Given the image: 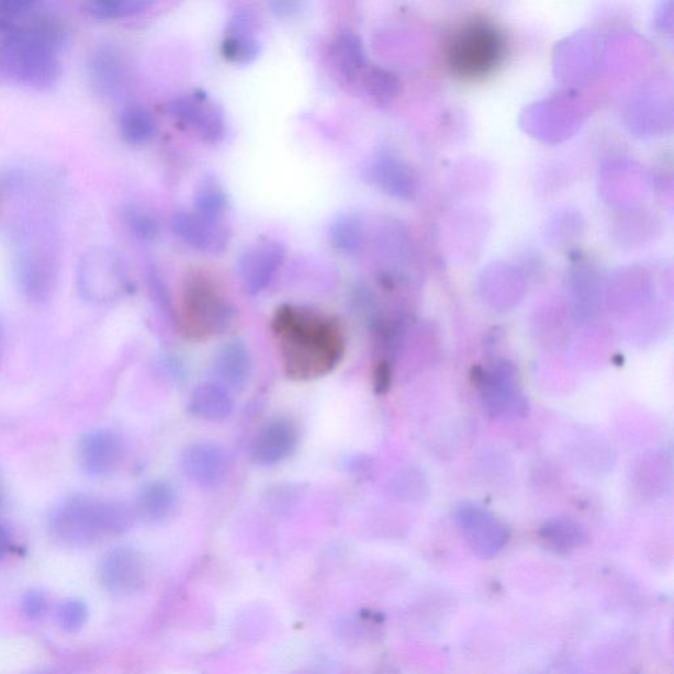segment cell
<instances>
[{"mask_svg": "<svg viewBox=\"0 0 674 674\" xmlns=\"http://www.w3.org/2000/svg\"><path fill=\"white\" fill-rule=\"evenodd\" d=\"M37 5L35 0H0V15L15 22V19L32 15L37 11Z\"/></svg>", "mask_w": 674, "mask_h": 674, "instance_id": "83f0119b", "label": "cell"}, {"mask_svg": "<svg viewBox=\"0 0 674 674\" xmlns=\"http://www.w3.org/2000/svg\"><path fill=\"white\" fill-rule=\"evenodd\" d=\"M366 86L370 94L375 97H386L392 88V81L381 71L370 70L366 78Z\"/></svg>", "mask_w": 674, "mask_h": 674, "instance_id": "f1b7e54d", "label": "cell"}, {"mask_svg": "<svg viewBox=\"0 0 674 674\" xmlns=\"http://www.w3.org/2000/svg\"><path fill=\"white\" fill-rule=\"evenodd\" d=\"M390 368L386 362H381L375 370V389L377 392L383 393L386 392L390 385Z\"/></svg>", "mask_w": 674, "mask_h": 674, "instance_id": "4dcf8cb0", "label": "cell"}, {"mask_svg": "<svg viewBox=\"0 0 674 674\" xmlns=\"http://www.w3.org/2000/svg\"><path fill=\"white\" fill-rule=\"evenodd\" d=\"M88 75L98 96L117 98L127 88V63L114 46H102L92 53L88 63Z\"/></svg>", "mask_w": 674, "mask_h": 674, "instance_id": "5bb4252c", "label": "cell"}, {"mask_svg": "<svg viewBox=\"0 0 674 674\" xmlns=\"http://www.w3.org/2000/svg\"><path fill=\"white\" fill-rule=\"evenodd\" d=\"M144 565L141 554L132 548H117L104 558L101 580L112 593H128L136 589L143 580Z\"/></svg>", "mask_w": 674, "mask_h": 674, "instance_id": "e0dca14e", "label": "cell"}, {"mask_svg": "<svg viewBox=\"0 0 674 674\" xmlns=\"http://www.w3.org/2000/svg\"><path fill=\"white\" fill-rule=\"evenodd\" d=\"M10 547V537L9 531L5 530V527L0 524V559L4 558L7 551H9Z\"/></svg>", "mask_w": 674, "mask_h": 674, "instance_id": "836d02e7", "label": "cell"}, {"mask_svg": "<svg viewBox=\"0 0 674 674\" xmlns=\"http://www.w3.org/2000/svg\"><path fill=\"white\" fill-rule=\"evenodd\" d=\"M171 228L178 239L198 252L220 255L229 246L227 224L207 220L195 211H178L171 217Z\"/></svg>", "mask_w": 674, "mask_h": 674, "instance_id": "30bf717a", "label": "cell"}, {"mask_svg": "<svg viewBox=\"0 0 674 674\" xmlns=\"http://www.w3.org/2000/svg\"><path fill=\"white\" fill-rule=\"evenodd\" d=\"M233 303L210 277L194 273L184 281L180 329L190 341H207L226 333L234 321Z\"/></svg>", "mask_w": 674, "mask_h": 674, "instance_id": "3957f363", "label": "cell"}, {"mask_svg": "<svg viewBox=\"0 0 674 674\" xmlns=\"http://www.w3.org/2000/svg\"><path fill=\"white\" fill-rule=\"evenodd\" d=\"M188 409L195 418L222 422L233 415L235 400L231 390L220 382L201 383L191 392Z\"/></svg>", "mask_w": 674, "mask_h": 674, "instance_id": "d6986e66", "label": "cell"}, {"mask_svg": "<svg viewBox=\"0 0 674 674\" xmlns=\"http://www.w3.org/2000/svg\"><path fill=\"white\" fill-rule=\"evenodd\" d=\"M329 57L334 68L346 81H353L366 65V52L359 36L353 32L342 31L337 35L329 48Z\"/></svg>", "mask_w": 674, "mask_h": 674, "instance_id": "44dd1931", "label": "cell"}, {"mask_svg": "<svg viewBox=\"0 0 674 674\" xmlns=\"http://www.w3.org/2000/svg\"><path fill=\"white\" fill-rule=\"evenodd\" d=\"M86 606L79 600H68L59 607L58 620L66 631H77L86 622Z\"/></svg>", "mask_w": 674, "mask_h": 674, "instance_id": "4316f807", "label": "cell"}, {"mask_svg": "<svg viewBox=\"0 0 674 674\" xmlns=\"http://www.w3.org/2000/svg\"><path fill=\"white\" fill-rule=\"evenodd\" d=\"M58 50L18 29L0 42V75L12 82L44 90L61 77Z\"/></svg>", "mask_w": 674, "mask_h": 674, "instance_id": "277c9868", "label": "cell"}, {"mask_svg": "<svg viewBox=\"0 0 674 674\" xmlns=\"http://www.w3.org/2000/svg\"><path fill=\"white\" fill-rule=\"evenodd\" d=\"M3 501H4V491H3L2 482H0V506H2Z\"/></svg>", "mask_w": 674, "mask_h": 674, "instance_id": "e575fe53", "label": "cell"}, {"mask_svg": "<svg viewBox=\"0 0 674 674\" xmlns=\"http://www.w3.org/2000/svg\"><path fill=\"white\" fill-rule=\"evenodd\" d=\"M151 3L148 0H94L85 5V12L97 20H115L136 15Z\"/></svg>", "mask_w": 674, "mask_h": 674, "instance_id": "d4e9b609", "label": "cell"}, {"mask_svg": "<svg viewBox=\"0 0 674 674\" xmlns=\"http://www.w3.org/2000/svg\"><path fill=\"white\" fill-rule=\"evenodd\" d=\"M177 504V491L167 480H154L137 493L135 514L145 521H160L168 518Z\"/></svg>", "mask_w": 674, "mask_h": 674, "instance_id": "ffe728a7", "label": "cell"}, {"mask_svg": "<svg viewBox=\"0 0 674 674\" xmlns=\"http://www.w3.org/2000/svg\"><path fill=\"white\" fill-rule=\"evenodd\" d=\"M506 56V38L488 22L467 23L453 33L448 44L447 63L462 79L484 78L498 68Z\"/></svg>", "mask_w": 674, "mask_h": 674, "instance_id": "5b68a950", "label": "cell"}, {"mask_svg": "<svg viewBox=\"0 0 674 674\" xmlns=\"http://www.w3.org/2000/svg\"><path fill=\"white\" fill-rule=\"evenodd\" d=\"M46 610V603L42 594L37 592L30 593L24 598V611L31 618L42 617Z\"/></svg>", "mask_w": 674, "mask_h": 674, "instance_id": "f546056e", "label": "cell"}, {"mask_svg": "<svg viewBox=\"0 0 674 674\" xmlns=\"http://www.w3.org/2000/svg\"><path fill=\"white\" fill-rule=\"evenodd\" d=\"M18 29L19 24L16 22H13V20L0 15V33H2L4 37L12 35V33H15Z\"/></svg>", "mask_w": 674, "mask_h": 674, "instance_id": "d6a6232c", "label": "cell"}, {"mask_svg": "<svg viewBox=\"0 0 674 674\" xmlns=\"http://www.w3.org/2000/svg\"><path fill=\"white\" fill-rule=\"evenodd\" d=\"M135 512L122 502L98 499L90 495H72L53 510L49 530L53 538L71 547H86L128 531Z\"/></svg>", "mask_w": 674, "mask_h": 674, "instance_id": "7a4b0ae2", "label": "cell"}, {"mask_svg": "<svg viewBox=\"0 0 674 674\" xmlns=\"http://www.w3.org/2000/svg\"><path fill=\"white\" fill-rule=\"evenodd\" d=\"M123 282L122 261L114 250L92 248L79 260L77 288L85 301L91 303L109 301L121 290Z\"/></svg>", "mask_w": 674, "mask_h": 674, "instance_id": "52a82bcc", "label": "cell"}, {"mask_svg": "<svg viewBox=\"0 0 674 674\" xmlns=\"http://www.w3.org/2000/svg\"><path fill=\"white\" fill-rule=\"evenodd\" d=\"M285 248L274 240H263L249 246L237 261L244 287L249 294H260L272 283L285 261Z\"/></svg>", "mask_w": 674, "mask_h": 674, "instance_id": "8fae6325", "label": "cell"}, {"mask_svg": "<svg viewBox=\"0 0 674 674\" xmlns=\"http://www.w3.org/2000/svg\"><path fill=\"white\" fill-rule=\"evenodd\" d=\"M481 380L484 402L493 414H526L527 403L518 392L510 363H501L492 373H482Z\"/></svg>", "mask_w": 674, "mask_h": 674, "instance_id": "2e32d148", "label": "cell"}, {"mask_svg": "<svg viewBox=\"0 0 674 674\" xmlns=\"http://www.w3.org/2000/svg\"><path fill=\"white\" fill-rule=\"evenodd\" d=\"M15 272L20 289L33 302L50 299L57 277V257L50 231L24 227L16 241Z\"/></svg>", "mask_w": 674, "mask_h": 674, "instance_id": "8992f818", "label": "cell"}, {"mask_svg": "<svg viewBox=\"0 0 674 674\" xmlns=\"http://www.w3.org/2000/svg\"><path fill=\"white\" fill-rule=\"evenodd\" d=\"M228 206V200L226 191L222 188V184L215 180V178H204V180L198 184L194 194V210L196 214H200L207 220L223 222L224 214H226Z\"/></svg>", "mask_w": 674, "mask_h": 674, "instance_id": "cb8c5ba5", "label": "cell"}, {"mask_svg": "<svg viewBox=\"0 0 674 674\" xmlns=\"http://www.w3.org/2000/svg\"><path fill=\"white\" fill-rule=\"evenodd\" d=\"M257 18L250 10H237L227 24L222 53L229 63L247 65L254 63L261 52L257 38Z\"/></svg>", "mask_w": 674, "mask_h": 674, "instance_id": "9a60e30c", "label": "cell"}, {"mask_svg": "<svg viewBox=\"0 0 674 674\" xmlns=\"http://www.w3.org/2000/svg\"><path fill=\"white\" fill-rule=\"evenodd\" d=\"M184 475L196 486L216 488L226 482L231 472L229 456L213 441H196L184 449L181 458Z\"/></svg>", "mask_w": 674, "mask_h": 674, "instance_id": "9c48e42d", "label": "cell"}, {"mask_svg": "<svg viewBox=\"0 0 674 674\" xmlns=\"http://www.w3.org/2000/svg\"><path fill=\"white\" fill-rule=\"evenodd\" d=\"M121 132L130 145H143L155 134V119L149 110L142 104H128L121 114Z\"/></svg>", "mask_w": 674, "mask_h": 674, "instance_id": "7402d4cb", "label": "cell"}, {"mask_svg": "<svg viewBox=\"0 0 674 674\" xmlns=\"http://www.w3.org/2000/svg\"><path fill=\"white\" fill-rule=\"evenodd\" d=\"M213 367L222 385L229 390H241L252 377V356L243 341H229L217 350Z\"/></svg>", "mask_w": 674, "mask_h": 674, "instance_id": "ac0fdd59", "label": "cell"}, {"mask_svg": "<svg viewBox=\"0 0 674 674\" xmlns=\"http://www.w3.org/2000/svg\"><path fill=\"white\" fill-rule=\"evenodd\" d=\"M270 328L283 372L293 381H314L332 373L346 350L340 323L312 308L283 305L277 308Z\"/></svg>", "mask_w": 674, "mask_h": 674, "instance_id": "6da1fadb", "label": "cell"}, {"mask_svg": "<svg viewBox=\"0 0 674 674\" xmlns=\"http://www.w3.org/2000/svg\"><path fill=\"white\" fill-rule=\"evenodd\" d=\"M328 239L337 252L355 255L362 246V224L353 214L337 215L329 224Z\"/></svg>", "mask_w": 674, "mask_h": 674, "instance_id": "603a6c76", "label": "cell"}, {"mask_svg": "<svg viewBox=\"0 0 674 674\" xmlns=\"http://www.w3.org/2000/svg\"><path fill=\"white\" fill-rule=\"evenodd\" d=\"M299 428L288 418L270 419L256 434L250 458L260 467H274L292 456L299 446Z\"/></svg>", "mask_w": 674, "mask_h": 674, "instance_id": "4fadbf2b", "label": "cell"}, {"mask_svg": "<svg viewBox=\"0 0 674 674\" xmlns=\"http://www.w3.org/2000/svg\"><path fill=\"white\" fill-rule=\"evenodd\" d=\"M168 112L180 127L191 132L204 143H220L226 136L227 123L224 111L203 92L171 99Z\"/></svg>", "mask_w": 674, "mask_h": 674, "instance_id": "ba28073f", "label": "cell"}, {"mask_svg": "<svg viewBox=\"0 0 674 674\" xmlns=\"http://www.w3.org/2000/svg\"><path fill=\"white\" fill-rule=\"evenodd\" d=\"M124 446L121 436L110 429L85 434L78 445V462L89 478H105L121 465Z\"/></svg>", "mask_w": 674, "mask_h": 674, "instance_id": "7c38bea8", "label": "cell"}, {"mask_svg": "<svg viewBox=\"0 0 674 674\" xmlns=\"http://www.w3.org/2000/svg\"><path fill=\"white\" fill-rule=\"evenodd\" d=\"M273 12L279 16H292L302 9L300 2H274L272 4Z\"/></svg>", "mask_w": 674, "mask_h": 674, "instance_id": "1f68e13d", "label": "cell"}, {"mask_svg": "<svg viewBox=\"0 0 674 674\" xmlns=\"http://www.w3.org/2000/svg\"><path fill=\"white\" fill-rule=\"evenodd\" d=\"M123 222L130 229V233L141 241H154L160 231L158 222L154 214L149 213L142 206L128 204L123 209Z\"/></svg>", "mask_w": 674, "mask_h": 674, "instance_id": "484cf974", "label": "cell"}]
</instances>
